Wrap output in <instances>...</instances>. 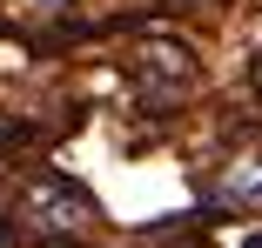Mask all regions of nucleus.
Returning <instances> with one entry per match:
<instances>
[{"mask_svg": "<svg viewBox=\"0 0 262 248\" xmlns=\"http://www.w3.org/2000/svg\"><path fill=\"white\" fill-rule=\"evenodd\" d=\"M222 194H229V202H262V161H249V175L222 181Z\"/></svg>", "mask_w": 262, "mask_h": 248, "instance_id": "nucleus-1", "label": "nucleus"}]
</instances>
